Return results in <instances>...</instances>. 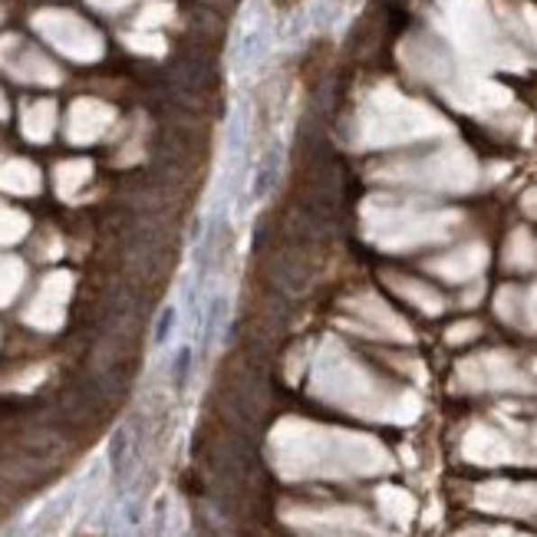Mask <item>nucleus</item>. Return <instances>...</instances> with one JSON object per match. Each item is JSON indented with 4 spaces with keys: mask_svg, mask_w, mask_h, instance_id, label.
Wrapping results in <instances>:
<instances>
[{
    "mask_svg": "<svg viewBox=\"0 0 537 537\" xmlns=\"http://www.w3.org/2000/svg\"><path fill=\"white\" fill-rule=\"evenodd\" d=\"M278 4H284V7H287V4H297V0H278Z\"/></svg>",
    "mask_w": 537,
    "mask_h": 537,
    "instance_id": "nucleus-1",
    "label": "nucleus"
}]
</instances>
